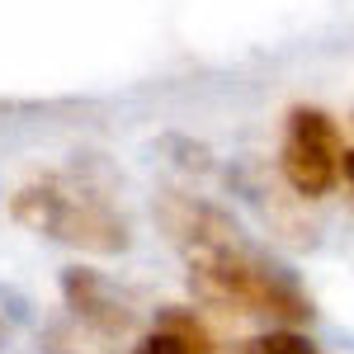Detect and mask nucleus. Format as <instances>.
<instances>
[{"mask_svg": "<svg viewBox=\"0 0 354 354\" xmlns=\"http://www.w3.org/2000/svg\"><path fill=\"white\" fill-rule=\"evenodd\" d=\"M340 175H345V180L354 185V151H345V161H340Z\"/></svg>", "mask_w": 354, "mask_h": 354, "instance_id": "0eeeda50", "label": "nucleus"}, {"mask_svg": "<svg viewBox=\"0 0 354 354\" xmlns=\"http://www.w3.org/2000/svg\"><path fill=\"white\" fill-rule=\"evenodd\" d=\"M241 354H317V350H312V340L298 335V330H270V335L245 340Z\"/></svg>", "mask_w": 354, "mask_h": 354, "instance_id": "423d86ee", "label": "nucleus"}, {"mask_svg": "<svg viewBox=\"0 0 354 354\" xmlns=\"http://www.w3.org/2000/svg\"><path fill=\"white\" fill-rule=\"evenodd\" d=\"M340 161H345V147L340 133L322 109H293L288 113V137H283V180L302 194V198H322L335 189L340 180Z\"/></svg>", "mask_w": 354, "mask_h": 354, "instance_id": "7ed1b4c3", "label": "nucleus"}, {"mask_svg": "<svg viewBox=\"0 0 354 354\" xmlns=\"http://www.w3.org/2000/svg\"><path fill=\"white\" fill-rule=\"evenodd\" d=\"M10 218L95 255H113L128 245V222L113 213L109 194L90 189L76 175H43L24 185L10 198Z\"/></svg>", "mask_w": 354, "mask_h": 354, "instance_id": "f03ea898", "label": "nucleus"}, {"mask_svg": "<svg viewBox=\"0 0 354 354\" xmlns=\"http://www.w3.org/2000/svg\"><path fill=\"white\" fill-rule=\"evenodd\" d=\"M133 354H208V335H203V326L194 317L165 312L161 326L151 330V335H142V345Z\"/></svg>", "mask_w": 354, "mask_h": 354, "instance_id": "39448f33", "label": "nucleus"}, {"mask_svg": "<svg viewBox=\"0 0 354 354\" xmlns=\"http://www.w3.org/2000/svg\"><path fill=\"white\" fill-rule=\"evenodd\" d=\"M161 218L180 250L189 255V279L203 298L213 302H236L241 312H270L283 322L312 317V302L283 270H274L265 255H255L241 241L236 222H227L218 208L185 198V194H165Z\"/></svg>", "mask_w": 354, "mask_h": 354, "instance_id": "f257e3e1", "label": "nucleus"}, {"mask_svg": "<svg viewBox=\"0 0 354 354\" xmlns=\"http://www.w3.org/2000/svg\"><path fill=\"white\" fill-rule=\"evenodd\" d=\"M62 288H66V307L76 312L81 326L100 330V335H123V330L133 326V312L113 298L109 283H104L95 270H66Z\"/></svg>", "mask_w": 354, "mask_h": 354, "instance_id": "20e7f679", "label": "nucleus"}]
</instances>
